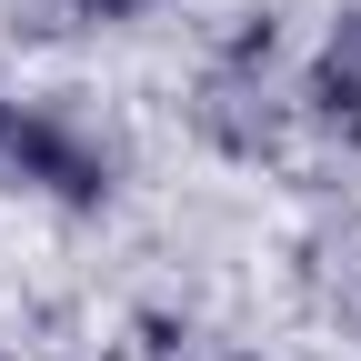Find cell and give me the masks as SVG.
<instances>
[{
    "label": "cell",
    "instance_id": "1",
    "mask_svg": "<svg viewBox=\"0 0 361 361\" xmlns=\"http://www.w3.org/2000/svg\"><path fill=\"white\" fill-rule=\"evenodd\" d=\"M322 90H331V111H361V20H341L331 61H322Z\"/></svg>",
    "mask_w": 361,
    "mask_h": 361
},
{
    "label": "cell",
    "instance_id": "2",
    "mask_svg": "<svg viewBox=\"0 0 361 361\" xmlns=\"http://www.w3.org/2000/svg\"><path fill=\"white\" fill-rule=\"evenodd\" d=\"M90 11H130V0H90Z\"/></svg>",
    "mask_w": 361,
    "mask_h": 361
}]
</instances>
